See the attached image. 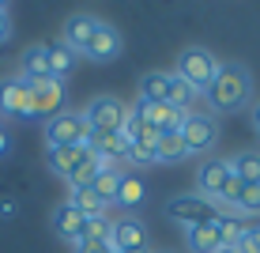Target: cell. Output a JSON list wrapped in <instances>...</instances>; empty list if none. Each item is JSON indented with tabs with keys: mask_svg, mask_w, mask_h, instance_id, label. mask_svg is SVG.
<instances>
[{
	"mask_svg": "<svg viewBox=\"0 0 260 253\" xmlns=\"http://www.w3.org/2000/svg\"><path fill=\"white\" fill-rule=\"evenodd\" d=\"M87 155H91V148H87V144H79V148H49V166H53V174L68 178Z\"/></svg>",
	"mask_w": 260,
	"mask_h": 253,
	"instance_id": "cell-18",
	"label": "cell"
},
{
	"mask_svg": "<svg viewBox=\"0 0 260 253\" xmlns=\"http://www.w3.org/2000/svg\"><path fill=\"white\" fill-rule=\"evenodd\" d=\"M15 212H19L15 201H0V219H15Z\"/></svg>",
	"mask_w": 260,
	"mask_h": 253,
	"instance_id": "cell-35",
	"label": "cell"
},
{
	"mask_svg": "<svg viewBox=\"0 0 260 253\" xmlns=\"http://www.w3.org/2000/svg\"><path fill=\"white\" fill-rule=\"evenodd\" d=\"M132 117H140V121H151L158 132H181V125H185V110H177V106H170V102H136V110H132Z\"/></svg>",
	"mask_w": 260,
	"mask_h": 253,
	"instance_id": "cell-7",
	"label": "cell"
},
{
	"mask_svg": "<svg viewBox=\"0 0 260 253\" xmlns=\"http://www.w3.org/2000/svg\"><path fill=\"white\" fill-rule=\"evenodd\" d=\"M181 136L189 144V151H211L215 144H219V121H215L211 114H189L181 125Z\"/></svg>",
	"mask_w": 260,
	"mask_h": 253,
	"instance_id": "cell-6",
	"label": "cell"
},
{
	"mask_svg": "<svg viewBox=\"0 0 260 253\" xmlns=\"http://www.w3.org/2000/svg\"><path fill=\"white\" fill-rule=\"evenodd\" d=\"M140 98L143 102H166L170 98V72H147L140 79Z\"/></svg>",
	"mask_w": 260,
	"mask_h": 253,
	"instance_id": "cell-23",
	"label": "cell"
},
{
	"mask_svg": "<svg viewBox=\"0 0 260 253\" xmlns=\"http://www.w3.org/2000/svg\"><path fill=\"white\" fill-rule=\"evenodd\" d=\"M91 189L102 196L106 208H113V204H117V189H121V170L117 166H102V170H98V178L91 182Z\"/></svg>",
	"mask_w": 260,
	"mask_h": 253,
	"instance_id": "cell-21",
	"label": "cell"
},
{
	"mask_svg": "<svg viewBox=\"0 0 260 253\" xmlns=\"http://www.w3.org/2000/svg\"><path fill=\"white\" fill-rule=\"evenodd\" d=\"M110 238H113V219H110V215H94V219H87L83 242H98V246H110Z\"/></svg>",
	"mask_w": 260,
	"mask_h": 253,
	"instance_id": "cell-28",
	"label": "cell"
},
{
	"mask_svg": "<svg viewBox=\"0 0 260 253\" xmlns=\"http://www.w3.org/2000/svg\"><path fill=\"white\" fill-rule=\"evenodd\" d=\"M230 174L245 185H260V151H238L230 159Z\"/></svg>",
	"mask_w": 260,
	"mask_h": 253,
	"instance_id": "cell-20",
	"label": "cell"
},
{
	"mask_svg": "<svg viewBox=\"0 0 260 253\" xmlns=\"http://www.w3.org/2000/svg\"><path fill=\"white\" fill-rule=\"evenodd\" d=\"M230 178H234V174H230V159H204L200 170H196V189H200L204 201H208V196L219 201V193L226 189Z\"/></svg>",
	"mask_w": 260,
	"mask_h": 253,
	"instance_id": "cell-10",
	"label": "cell"
},
{
	"mask_svg": "<svg viewBox=\"0 0 260 253\" xmlns=\"http://www.w3.org/2000/svg\"><path fill=\"white\" fill-rule=\"evenodd\" d=\"M12 38V15H8V4H0V46Z\"/></svg>",
	"mask_w": 260,
	"mask_h": 253,
	"instance_id": "cell-32",
	"label": "cell"
},
{
	"mask_svg": "<svg viewBox=\"0 0 260 253\" xmlns=\"http://www.w3.org/2000/svg\"><path fill=\"white\" fill-rule=\"evenodd\" d=\"M72 208H79V212L87 215V219H94V215H106V204H102V196L94 193L91 185H79V189H72Z\"/></svg>",
	"mask_w": 260,
	"mask_h": 253,
	"instance_id": "cell-24",
	"label": "cell"
},
{
	"mask_svg": "<svg viewBox=\"0 0 260 253\" xmlns=\"http://www.w3.org/2000/svg\"><path fill=\"white\" fill-rule=\"evenodd\" d=\"M19 79L26 83H42V79H53L49 72V46H30L19 61Z\"/></svg>",
	"mask_w": 260,
	"mask_h": 253,
	"instance_id": "cell-15",
	"label": "cell"
},
{
	"mask_svg": "<svg viewBox=\"0 0 260 253\" xmlns=\"http://www.w3.org/2000/svg\"><path fill=\"white\" fill-rule=\"evenodd\" d=\"M234 249H238V253H260V246H256V238H253V231H249V234H245V238L238 242Z\"/></svg>",
	"mask_w": 260,
	"mask_h": 253,
	"instance_id": "cell-34",
	"label": "cell"
},
{
	"mask_svg": "<svg viewBox=\"0 0 260 253\" xmlns=\"http://www.w3.org/2000/svg\"><path fill=\"white\" fill-rule=\"evenodd\" d=\"M98 26H102V19H94V15H72V19L64 23V38H60V42H64L76 57H83L87 46L94 42Z\"/></svg>",
	"mask_w": 260,
	"mask_h": 253,
	"instance_id": "cell-11",
	"label": "cell"
},
{
	"mask_svg": "<svg viewBox=\"0 0 260 253\" xmlns=\"http://www.w3.org/2000/svg\"><path fill=\"white\" fill-rule=\"evenodd\" d=\"M215 72H219V57H211L208 49L192 46V49H185L181 57H177V68H174V76H177V79H185L189 87H196V91L204 95V91L211 87Z\"/></svg>",
	"mask_w": 260,
	"mask_h": 253,
	"instance_id": "cell-2",
	"label": "cell"
},
{
	"mask_svg": "<svg viewBox=\"0 0 260 253\" xmlns=\"http://www.w3.org/2000/svg\"><path fill=\"white\" fill-rule=\"evenodd\" d=\"M128 162L132 166H151V162H155V148H147V144H128Z\"/></svg>",
	"mask_w": 260,
	"mask_h": 253,
	"instance_id": "cell-31",
	"label": "cell"
},
{
	"mask_svg": "<svg viewBox=\"0 0 260 253\" xmlns=\"http://www.w3.org/2000/svg\"><path fill=\"white\" fill-rule=\"evenodd\" d=\"M249 98H253V76L241 65H219L211 87L204 91V102L215 114H238L241 106H249Z\"/></svg>",
	"mask_w": 260,
	"mask_h": 253,
	"instance_id": "cell-1",
	"label": "cell"
},
{
	"mask_svg": "<svg viewBox=\"0 0 260 253\" xmlns=\"http://www.w3.org/2000/svg\"><path fill=\"white\" fill-rule=\"evenodd\" d=\"M110 246L117 249V253L147 246V234H143V223L136 219V215H121V219L113 223V238H110Z\"/></svg>",
	"mask_w": 260,
	"mask_h": 253,
	"instance_id": "cell-13",
	"label": "cell"
},
{
	"mask_svg": "<svg viewBox=\"0 0 260 253\" xmlns=\"http://www.w3.org/2000/svg\"><path fill=\"white\" fill-rule=\"evenodd\" d=\"M234 208L241 215H260V185H241Z\"/></svg>",
	"mask_w": 260,
	"mask_h": 253,
	"instance_id": "cell-30",
	"label": "cell"
},
{
	"mask_svg": "<svg viewBox=\"0 0 260 253\" xmlns=\"http://www.w3.org/2000/svg\"><path fill=\"white\" fill-rule=\"evenodd\" d=\"M219 253H238V249H226V246H222V249H219Z\"/></svg>",
	"mask_w": 260,
	"mask_h": 253,
	"instance_id": "cell-40",
	"label": "cell"
},
{
	"mask_svg": "<svg viewBox=\"0 0 260 253\" xmlns=\"http://www.w3.org/2000/svg\"><path fill=\"white\" fill-rule=\"evenodd\" d=\"M30 102H34V117L53 121L57 114H64V83H60V79H42V83H30Z\"/></svg>",
	"mask_w": 260,
	"mask_h": 253,
	"instance_id": "cell-8",
	"label": "cell"
},
{
	"mask_svg": "<svg viewBox=\"0 0 260 253\" xmlns=\"http://www.w3.org/2000/svg\"><path fill=\"white\" fill-rule=\"evenodd\" d=\"M140 204H143V182L121 174V189H117V204L113 208H140Z\"/></svg>",
	"mask_w": 260,
	"mask_h": 253,
	"instance_id": "cell-26",
	"label": "cell"
},
{
	"mask_svg": "<svg viewBox=\"0 0 260 253\" xmlns=\"http://www.w3.org/2000/svg\"><path fill=\"white\" fill-rule=\"evenodd\" d=\"M83 57H87V61H98V65H106V61H117V57H121V34L113 31L110 23H102V26H98V34H94V42L87 46Z\"/></svg>",
	"mask_w": 260,
	"mask_h": 253,
	"instance_id": "cell-14",
	"label": "cell"
},
{
	"mask_svg": "<svg viewBox=\"0 0 260 253\" xmlns=\"http://www.w3.org/2000/svg\"><path fill=\"white\" fill-rule=\"evenodd\" d=\"M162 253H170V249H162Z\"/></svg>",
	"mask_w": 260,
	"mask_h": 253,
	"instance_id": "cell-41",
	"label": "cell"
},
{
	"mask_svg": "<svg viewBox=\"0 0 260 253\" xmlns=\"http://www.w3.org/2000/svg\"><path fill=\"white\" fill-rule=\"evenodd\" d=\"M0 155H8V132H4V125H0Z\"/></svg>",
	"mask_w": 260,
	"mask_h": 253,
	"instance_id": "cell-36",
	"label": "cell"
},
{
	"mask_svg": "<svg viewBox=\"0 0 260 253\" xmlns=\"http://www.w3.org/2000/svg\"><path fill=\"white\" fill-rule=\"evenodd\" d=\"M192 151H189V144H185L181 132H162L155 144V162H162V166H177V162H185Z\"/></svg>",
	"mask_w": 260,
	"mask_h": 253,
	"instance_id": "cell-17",
	"label": "cell"
},
{
	"mask_svg": "<svg viewBox=\"0 0 260 253\" xmlns=\"http://www.w3.org/2000/svg\"><path fill=\"white\" fill-rule=\"evenodd\" d=\"M76 61H79V57L64 46V42H53V46H49V72H53V79H60V83H64L72 72H76Z\"/></svg>",
	"mask_w": 260,
	"mask_h": 253,
	"instance_id": "cell-22",
	"label": "cell"
},
{
	"mask_svg": "<svg viewBox=\"0 0 260 253\" xmlns=\"http://www.w3.org/2000/svg\"><path fill=\"white\" fill-rule=\"evenodd\" d=\"M189 249L192 253H219L222 238H219V223H200V227H189Z\"/></svg>",
	"mask_w": 260,
	"mask_h": 253,
	"instance_id": "cell-19",
	"label": "cell"
},
{
	"mask_svg": "<svg viewBox=\"0 0 260 253\" xmlns=\"http://www.w3.org/2000/svg\"><path fill=\"white\" fill-rule=\"evenodd\" d=\"M166 215L189 231V227H200V223H215L222 212L211 201H204V196L196 193V196H174V201L166 204Z\"/></svg>",
	"mask_w": 260,
	"mask_h": 253,
	"instance_id": "cell-4",
	"label": "cell"
},
{
	"mask_svg": "<svg viewBox=\"0 0 260 253\" xmlns=\"http://www.w3.org/2000/svg\"><path fill=\"white\" fill-rule=\"evenodd\" d=\"M124 253H151L147 246H140V249H124Z\"/></svg>",
	"mask_w": 260,
	"mask_h": 253,
	"instance_id": "cell-38",
	"label": "cell"
},
{
	"mask_svg": "<svg viewBox=\"0 0 260 253\" xmlns=\"http://www.w3.org/2000/svg\"><path fill=\"white\" fill-rule=\"evenodd\" d=\"M53 231H57L60 238H68V242H83L87 215L79 212V208H72V204H60L57 212H53Z\"/></svg>",
	"mask_w": 260,
	"mask_h": 253,
	"instance_id": "cell-16",
	"label": "cell"
},
{
	"mask_svg": "<svg viewBox=\"0 0 260 253\" xmlns=\"http://www.w3.org/2000/svg\"><path fill=\"white\" fill-rule=\"evenodd\" d=\"M83 117H87V125H91L94 132H121L124 121H128V110H124L121 98L98 95V98H91V106L83 110Z\"/></svg>",
	"mask_w": 260,
	"mask_h": 253,
	"instance_id": "cell-5",
	"label": "cell"
},
{
	"mask_svg": "<svg viewBox=\"0 0 260 253\" xmlns=\"http://www.w3.org/2000/svg\"><path fill=\"white\" fill-rule=\"evenodd\" d=\"M0 114L4 117H34V102H30V83L26 79H4L0 83Z\"/></svg>",
	"mask_w": 260,
	"mask_h": 253,
	"instance_id": "cell-9",
	"label": "cell"
},
{
	"mask_svg": "<svg viewBox=\"0 0 260 253\" xmlns=\"http://www.w3.org/2000/svg\"><path fill=\"white\" fill-rule=\"evenodd\" d=\"M253 125H256V132H260V102L253 106Z\"/></svg>",
	"mask_w": 260,
	"mask_h": 253,
	"instance_id": "cell-37",
	"label": "cell"
},
{
	"mask_svg": "<svg viewBox=\"0 0 260 253\" xmlns=\"http://www.w3.org/2000/svg\"><path fill=\"white\" fill-rule=\"evenodd\" d=\"M91 140V125L83 114H57L46 121V144L49 148H79Z\"/></svg>",
	"mask_w": 260,
	"mask_h": 253,
	"instance_id": "cell-3",
	"label": "cell"
},
{
	"mask_svg": "<svg viewBox=\"0 0 260 253\" xmlns=\"http://www.w3.org/2000/svg\"><path fill=\"white\" fill-rule=\"evenodd\" d=\"M196 98H200V91H196V87H189L185 79H177V76H170V98H166L170 106L192 114V102H196Z\"/></svg>",
	"mask_w": 260,
	"mask_h": 253,
	"instance_id": "cell-25",
	"label": "cell"
},
{
	"mask_svg": "<svg viewBox=\"0 0 260 253\" xmlns=\"http://www.w3.org/2000/svg\"><path fill=\"white\" fill-rule=\"evenodd\" d=\"M87 148L102 159V166H117L121 159H128V140H124L121 132H94V129H91Z\"/></svg>",
	"mask_w": 260,
	"mask_h": 253,
	"instance_id": "cell-12",
	"label": "cell"
},
{
	"mask_svg": "<svg viewBox=\"0 0 260 253\" xmlns=\"http://www.w3.org/2000/svg\"><path fill=\"white\" fill-rule=\"evenodd\" d=\"M76 253H117L113 246H98V242H76Z\"/></svg>",
	"mask_w": 260,
	"mask_h": 253,
	"instance_id": "cell-33",
	"label": "cell"
},
{
	"mask_svg": "<svg viewBox=\"0 0 260 253\" xmlns=\"http://www.w3.org/2000/svg\"><path fill=\"white\" fill-rule=\"evenodd\" d=\"M215 223H219V238H222V246H226V249H234L238 242L249 234L245 223H241V219H230V215H219Z\"/></svg>",
	"mask_w": 260,
	"mask_h": 253,
	"instance_id": "cell-29",
	"label": "cell"
},
{
	"mask_svg": "<svg viewBox=\"0 0 260 253\" xmlns=\"http://www.w3.org/2000/svg\"><path fill=\"white\" fill-rule=\"evenodd\" d=\"M253 238H256V246H260V227H253Z\"/></svg>",
	"mask_w": 260,
	"mask_h": 253,
	"instance_id": "cell-39",
	"label": "cell"
},
{
	"mask_svg": "<svg viewBox=\"0 0 260 253\" xmlns=\"http://www.w3.org/2000/svg\"><path fill=\"white\" fill-rule=\"evenodd\" d=\"M98 170H102V159H98L94 151H91V155H87V159H83V162H79V166L68 174V185H72V189H79V185H91L94 178H98Z\"/></svg>",
	"mask_w": 260,
	"mask_h": 253,
	"instance_id": "cell-27",
	"label": "cell"
}]
</instances>
